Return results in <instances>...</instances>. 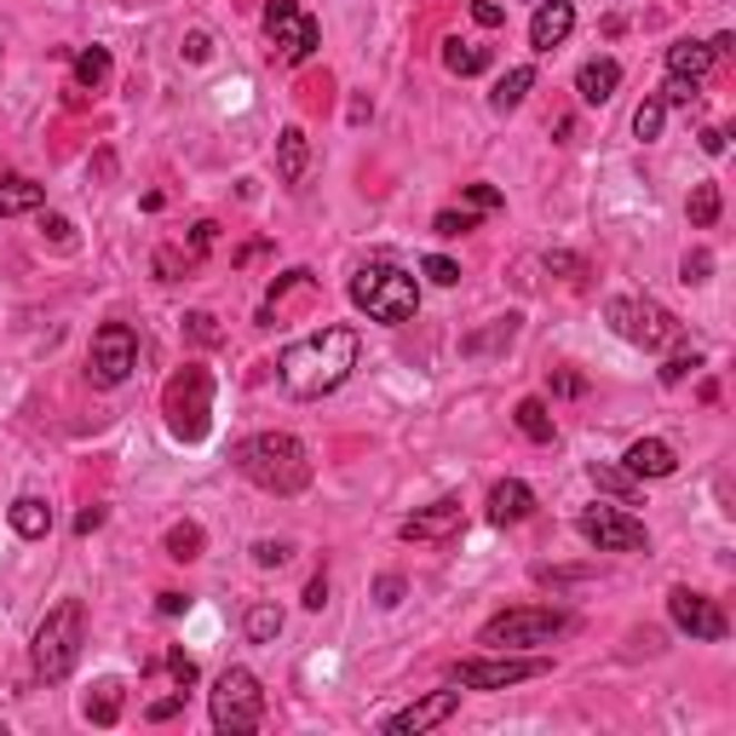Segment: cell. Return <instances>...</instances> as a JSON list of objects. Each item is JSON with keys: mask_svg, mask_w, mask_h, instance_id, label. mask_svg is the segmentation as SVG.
<instances>
[{"mask_svg": "<svg viewBox=\"0 0 736 736\" xmlns=\"http://www.w3.org/2000/svg\"><path fill=\"white\" fill-rule=\"evenodd\" d=\"M357 328L346 322H334V328H317L306 334V340H294L282 357H277V380L288 397H328V391H340L351 380V368H357Z\"/></svg>", "mask_w": 736, "mask_h": 736, "instance_id": "cell-1", "label": "cell"}, {"mask_svg": "<svg viewBox=\"0 0 736 736\" xmlns=\"http://www.w3.org/2000/svg\"><path fill=\"white\" fill-rule=\"evenodd\" d=\"M237 473L248 484H259L265 495H299L311 484V455L299 438H288V431H259V438L237 444Z\"/></svg>", "mask_w": 736, "mask_h": 736, "instance_id": "cell-2", "label": "cell"}, {"mask_svg": "<svg viewBox=\"0 0 736 736\" xmlns=\"http://www.w3.org/2000/svg\"><path fill=\"white\" fill-rule=\"evenodd\" d=\"M351 306L368 311L375 322H386V328L415 322V311H420V282L404 271V265L375 259V265H362V271L351 277Z\"/></svg>", "mask_w": 736, "mask_h": 736, "instance_id": "cell-3", "label": "cell"}, {"mask_svg": "<svg viewBox=\"0 0 736 736\" xmlns=\"http://www.w3.org/2000/svg\"><path fill=\"white\" fill-rule=\"evenodd\" d=\"M81 633H87V610L81 598H63V605L47 610V621L36 627V674L47 685L70 679L76 662H81Z\"/></svg>", "mask_w": 736, "mask_h": 736, "instance_id": "cell-4", "label": "cell"}, {"mask_svg": "<svg viewBox=\"0 0 736 736\" xmlns=\"http://www.w3.org/2000/svg\"><path fill=\"white\" fill-rule=\"evenodd\" d=\"M161 409H167V426H173V438H185V444H202L208 438V415H213V375L208 368H196V362H185L173 380H167V391H161Z\"/></svg>", "mask_w": 736, "mask_h": 736, "instance_id": "cell-5", "label": "cell"}, {"mask_svg": "<svg viewBox=\"0 0 736 736\" xmlns=\"http://www.w3.org/2000/svg\"><path fill=\"white\" fill-rule=\"evenodd\" d=\"M208 708H213V730L248 736V730L265 725V690H259V679L248 674V667H225L213 696H208Z\"/></svg>", "mask_w": 736, "mask_h": 736, "instance_id": "cell-6", "label": "cell"}, {"mask_svg": "<svg viewBox=\"0 0 736 736\" xmlns=\"http://www.w3.org/2000/svg\"><path fill=\"white\" fill-rule=\"evenodd\" d=\"M605 317H610V328L621 334V340L645 346V351H662V346H679V340H685L679 317H674V311H662L656 299H633V294H616L610 306H605Z\"/></svg>", "mask_w": 736, "mask_h": 736, "instance_id": "cell-7", "label": "cell"}, {"mask_svg": "<svg viewBox=\"0 0 736 736\" xmlns=\"http://www.w3.org/2000/svg\"><path fill=\"white\" fill-rule=\"evenodd\" d=\"M564 627H570V621H564L558 610L518 605V610L489 616V621H484V633H478V645H489V650H535V645H553Z\"/></svg>", "mask_w": 736, "mask_h": 736, "instance_id": "cell-8", "label": "cell"}, {"mask_svg": "<svg viewBox=\"0 0 736 736\" xmlns=\"http://www.w3.org/2000/svg\"><path fill=\"white\" fill-rule=\"evenodd\" d=\"M576 529H581V541L593 547V553H645L650 547V529L633 518V513H621V507H587L581 518H576Z\"/></svg>", "mask_w": 736, "mask_h": 736, "instance_id": "cell-9", "label": "cell"}, {"mask_svg": "<svg viewBox=\"0 0 736 736\" xmlns=\"http://www.w3.org/2000/svg\"><path fill=\"white\" fill-rule=\"evenodd\" d=\"M132 368H139V334H132L127 322H105L92 334L87 346V375L92 386H121Z\"/></svg>", "mask_w": 736, "mask_h": 736, "instance_id": "cell-10", "label": "cell"}, {"mask_svg": "<svg viewBox=\"0 0 736 736\" xmlns=\"http://www.w3.org/2000/svg\"><path fill=\"white\" fill-rule=\"evenodd\" d=\"M265 36H271V47L282 52V63H306L322 41V29L299 0H271V7H265Z\"/></svg>", "mask_w": 736, "mask_h": 736, "instance_id": "cell-11", "label": "cell"}, {"mask_svg": "<svg viewBox=\"0 0 736 736\" xmlns=\"http://www.w3.org/2000/svg\"><path fill=\"white\" fill-rule=\"evenodd\" d=\"M541 674H547L541 656H489V662H455L449 685L455 690H507V685L541 679Z\"/></svg>", "mask_w": 736, "mask_h": 736, "instance_id": "cell-12", "label": "cell"}, {"mask_svg": "<svg viewBox=\"0 0 736 736\" xmlns=\"http://www.w3.org/2000/svg\"><path fill=\"white\" fill-rule=\"evenodd\" d=\"M667 616H674L679 633H690V639H702V645H719L725 633H730L725 610L714 605L708 593H690V587H674V593H667Z\"/></svg>", "mask_w": 736, "mask_h": 736, "instance_id": "cell-13", "label": "cell"}, {"mask_svg": "<svg viewBox=\"0 0 736 736\" xmlns=\"http://www.w3.org/2000/svg\"><path fill=\"white\" fill-rule=\"evenodd\" d=\"M455 708H460V690H431V696L409 702L404 714H391V719H386V736H420V730H431V725H444Z\"/></svg>", "mask_w": 736, "mask_h": 736, "instance_id": "cell-14", "label": "cell"}, {"mask_svg": "<svg viewBox=\"0 0 736 736\" xmlns=\"http://www.w3.org/2000/svg\"><path fill=\"white\" fill-rule=\"evenodd\" d=\"M466 524V513H460V500L455 495H444V500H431L426 513H415V518H404V541H449V535Z\"/></svg>", "mask_w": 736, "mask_h": 736, "instance_id": "cell-15", "label": "cell"}, {"mask_svg": "<svg viewBox=\"0 0 736 736\" xmlns=\"http://www.w3.org/2000/svg\"><path fill=\"white\" fill-rule=\"evenodd\" d=\"M570 29H576V7H570V0H541V12L529 18V47L553 52V47L570 41Z\"/></svg>", "mask_w": 736, "mask_h": 736, "instance_id": "cell-16", "label": "cell"}, {"mask_svg": "<svg viewBox=\"0 0 736 736\" xmlns=\"http://www.w3.org/2000/svg\"><path fill=\"white\" fill-rule=\"evenodd\" d=\"M627 473L633 478H674L679 473V455H674V444L667 438H639V444H627Z\"/></svg>", "mask_w": 736, "mask_h": 736, "instance_id": "cell-17", "label": "cell"}, {"mask_svg": "<svg viewBox=\"0 0 736 736\" xmlns=\"http://www.w3.org/2000/svg\"><path fill=\"white\" fill-rule=\"evenodd\" d=\"M621 87V63L616 58H587L581 70H576V92H581V105H610Z\"/></svg>", "mask_w": 736, "mask_h": 736, "instance_id": "cell-18", "label": "cell"}, {"mask_svg": "<svg viewBox=\"0 0 736 736\" xmlns=\"http://www.w3.org/2000/svg\"><path fill=\"white\" fill-rule=\"evenodd\" d=\"M311 173V139H306V127H282V139H277V179L282 185H306Z\"/></svg>", "mask_w": 736, "mask_h": 736, "instance_id": "cell-19", "label": "cell"}, {"mask_svg": "<svg viewBox=\"0 0 736 736\" xmlns=\"http://www.w3.org/2000/svg\"><path fill=\"white\" fill-rule=\"evenodd\" d=\"M535 513V489L524 478H507L489 489V524H524Z\"/></svg>", "mask_w": 736, "mask_h": 736, "instance_id": "cell-20", "label": "cell"}, {"mask_svg": "<svg viewBox=\"0 0 736 736\" xmlns=\"http://www.w3.org/2000/svg\"><path fill=\"white\" fill-rule=\"evenodd\" d=\"M714 47L708 41H674V47H667V76H690V81H702V76H708L714 70Z\"/></svg>", "mask_w": 736, "mask_h": 736, "instance_id": "cell-21", "label": "cell"}, {"mask_svg": "<svg viewBox=\"0 0 736 736\" xmlns=\"http://www.w3.org/2000/svg\"><path fill=\"white\" fill-rule=\"evenodd\" d=\"M7 518H12V529L23 535V541H41V535L52 529V507H47V500H36V495H18L12 507H7Z\"/></svg>", "mask_w": 736, "mask_h": 736, "instance_id": "cell-22", "label": "cell"}, {"mask_svg": "<svg viewBox=\"0 0 736 736\" xmlns=\"http://www.w3.org/2000/svg\"><path fill=\"white\" fill-rule=\"evenodd\" d=\"M47 190L36 179H0V219H18V213H41Z\"/></svg>", "mask_w": 736, "mask_h": 736, "instance_id": "cell-23", "label": "cell"}, {"mask_svg": "<svg viewBox=\"0 0 736 736\" xmlns=\"http://www.w3.org/2000/svg\"><path fill=\"white\" fill-rule=\"evenodd\" d=\"M587 478H593L598 489H605V495H616V500H621V507H633V500H639V478H633V473H627V466H610V460H593V466H587Z\"/></svg>", "mask_w": 736, "mask_h": 736, "instance_id": "cell-24", "label": "cell"}, {"mask_svg": "<svg viewBox=\"0 0 736 736\" xmlns=\"http://www.w3.org/2000/svg\"><path fill=\"white\" fill-rule=\"evenodd\" d=\"M513 426L524 431L529 444H553V438H558V426H553V415H547L541 397H524V404L513 409Z\"/></svg>", "mask_w": 736, "mask_h": 736, "instance_id": "cell-25", "label": "cell"}, {"mask_svg": "<svg viewBox=\"0 0 736 736\" xmlns=\"http://www.w3.org/2000/svg\"><path fill=\"white\" fill-rule=\"evenodd\" d=\"M529 87H535V70H529V63H518V70H507V76H500V81H495V92H489V105H495L500 116H507V110H518V105H524V98H529Z\"/></svg>", "mask_w": 736, "mask_h": 736, "instance_id": "cell-26", "label": "cell"}, {"mask_svg": "<svg viewBox=\"0 0 736 736\" xmlns=\"http://www.w3.org/2000/svg\"><path fill=\"white\" fill-rule=\"evenodd\" d=\"M110 81V52L105 47H81L76 52V92H98Z\"/></svg>", "mask_w": 736, "mask_h": 736, "instance_id": "cell-27", "label": "cell"}, {"mask_svg": "<svg viewBox=\"0 0 736 736\" xmlns=\"http://www.w3.org/2000/svg\"><path fill=\"white\" fill-rule=\"evenodd\" d=\"M87 719H92V725H116V719H121V679H98V685H92Z\"/></svg>", "mask_w": 736, "mask_h": 736, "instance_id": "cell-28", "label": "cell"}, {"mask_svg": "<svg viewBox=\"0 0 736 736\" xmlns=\"http://www.w3.org/2000/svg\"><path fill=\"white\" fill-rule=\"evenodd\" d=\"M202 547H208V535H202V524H173L167 529V558H179V564H190V558H202Z\"/></svg>", "mask_w": 736, "mask_h": 736, "instance_id": "cell-29", "label": "cell"}, {"mask_svg": "<svg viewBox=\"0 0 736 736\" xmlns=\"http://www.w3.org/2000/svg\"><path fill=\"white\" fill-rule=\"evenodd\" d=\"M444 70H449V76H484V70H489V47L449 41V47H444Z\"/></svg>", "mask_w": 736, "mask_h": 736, "instance_id": "cell-30", "label": "cell"}, {"mask_svg": "<svg viewBox=\"0 0 736 736\" xmlns=\"http://www.w3.org/2000/svg\"><path fill=\"white\" fill-rule=\"evenodd\" d=\"M714 219H719V185H714V179H702V185L690 190V225H696V230H708Z\"/></svg>", "mask_w": 736, "mask_h": 736, "instance_id": "cell-31", "label": "cell"}, {"mask_svg": "<svg viewBox=\"0 0 736 736\" xmlns=\"http://www.w3.org/2000/svg\"><path fill=\"white\" fill-rule=\"evenodd\" d=\"M242 627H248V639H253V645H271L277 633H282V610H277V605H253Z\"/></svg>", "mask_w": 736, "mask_h": 736, "instance_id": "cell-32", "label": "cell"}, {"mask_svg": "<svg viewBox=\"0 0 736 736\" xmlns=\"http://www.w3.org/2000/svg\"><path fill=\"white\" fill-rule=\"evenodd\" d=\"M518 322H524V317H513V311H507V317H495V328H489V334H473V340H466V351H489V346H513V334H518Z\"/></svg>", "mask_w": 736, "mask_h": 736, "instance_id": "cell-33", "label": "cell"}, {"mask_svg": "<svg viewBox=\"0 0 736 736\" xmlns=\"http://www.w3.org/2000/svg\"><path fill=\"white\" fill-rule=\"evenodd\" d=\"M662 121H667V105H662V98H645L639 116H633V132L650 145V139H662Z\"/></svg>", "mask_w": 736, "mask_h": 736, "instance_id": "cell-34", "label": "cell"}, {"mask_svg": "<svg viewBox=\"0 0 736 736\" xmlns=\"http://www.w3.org/2000/svg\"><path fill=\"white\" fill-rule=\"evenodd\" d=\"M714 277V253L708 248H690L685 259H679V282H690V288H702V282H708Z\"/></svg>", "mask_w": 736, "mask_h": 736, "instance_id": "cell-35", "label": "cell"}, {"mask_svg": "<svg viewBox=\"0 0 736 736\" xmlns=\"http://www.w3.org/2000/svg\"><path fill=\"white\" fill-rule=\"evenodd\" d=\"M696 368H702V351H696V346H690V351H674V357L662 362V386H679L685 375H696Z\"/></svg>", "mask_w": 736, "mask_h": 736, "instance_id": "cell-36", "label": "cell"}, {"mask_svg": "<svg viewBox=\"0 0 736 736\" xmlns=\"http://www.w3.org/2000/svg\"><path fill=\"white\" fill-rule=\"evenodd\" d=\"M473 225H478V213H473V208H444L438 219H431V230H438V237H466Z\"/></svg>", "mask_w": 736, "mask_h": 736, "instance_id": "cell-37", "label": "cell"}, {"mask_svg": "<svg viewBox=\"0 0 736 736\" xmlns=\"http://www.w3.org/2000/svg\"><path fill=\"white\" fill-rule=\"evenodd\" d=\"M185 334H190L196 346H219V340H225L219 322H213V311H190V317H185Z\"/></svg>", "mask_w": 736, "mask_h": 736, "instance_id": "cell-38", "label": "cell"}, {"mask_svg": "<svg viewBox=\"0 0 736 736\" xmlns=\"http://www.w3.org/2000/svg\"><path fill=\"white\" fill-rule=\"evenodd\" d=\"M662 105H696L702 98V81H690V76H667V87L656 92Z\"/></svg>", "mask_w": 736, "mask_h": 736, "instance_id": "cell-39", "label": "cell"}, {"mask_svg": "<svg viewBox=\"0 0 736 736\" xmlns=\"http://www.w3.org/2000/svg\"><path fill=\"white\" fill-rule=\"evenodd\" d=\"M41 237H52V248L70 253V248H76V225L63 219V213H41Z\"/></svg>", "mask_w": 736, "mask_h": 736, "instance_id": "cell-40", "label": "cell"}, {"mask_svg": "<svg viewBox=\"0 0 736 736\" xmlns=\"http://www.w3.org/2000/svg\"><path fill=\"white\" fill-rule=\"evenodd\" d=\"M420 271H426L431 282H438V288H455V282H460V265H455V259H444V253H431V259L420 265Z\"/></svg>", "mask_w": 736, "mask_h": 736, "instance_id": "cell-41", "label": "cell"}, {"mask_svg": "<svg viewBox=\"0 0 736 736\" xmlns=\"http://www.w3.org/2000/svg\"><path fill=\"white\" fill-rule=\"evenodd\" d=\"M213 237H219V225H213V219H196V225H190V248H185V253H190V259H202V253L213 248Z\"/></svg>", "mask_w": 736, "mask_h": 736, "instance_id": "cell-42", "label": "cell"}, {"mask_svg": "<svg viewBox=\"0 0 736 736\" xmlns=\"http://www.w3.org/2000/svg\"><path fill=\"white\" fill-rule=\"evenodd\" d=\"M190 265H196V259H190V253H179V248H161V253H156V271H161V282H173L179 271H190Z\"/></svg>", "mask_w": 736, "mask_h": 736, "instance_id": "cell-43", "label": "cell"}, {"mask_svg": "<svg viewBox=\"0 0 736 736\" xmlns=\"http://www.w3.org/2000/svg\"><path fill=\"white\" fill-rule=\"evenodd\" d=\"M466 208H473V213H495L500 208V190L495 185H466Z\"/></svg>", "mask_w": 736, "mask_h": 736, "instance_id": "cell-44", "label": "cell"}, {"mask_svg": "<svg viewBox=\"0 0 736 736\" xmlns=\"http://www.w3.org/2000/svg\"><path fill=\"white\" fill-rule=\"evenodd\" d=\"M375 605H380V610H397V605H404V576H380V581H375Z\"/></svg>", "mask_w": 736, "mask_h": 736, "instance_id": "cell-45", "label": "cell"}, {"mask_svg": "<svg viewBox=\"0 0 736 736\" xmlns=\"http://www.w3.org/2000/svg\"><path fill=\"white\" fill-rule=\"evenodd\" d=\"M167 674H173L179 690H190V685H196V662H190L185 650H167Z\"/></svg>", "mask_w": 736, "mask_h": 736, "instance_id": "cell-46", "label": "cell"}, {"mask_svg": "<svg viewBox=\"0 0 736 736\" xmlns=\"http://www.w3.org/2000/svg\"><path fill=\"white\" fill-rule=\"evenodd\" d=\"M253 564H259V570H277V564H288V541H253Z\"/></svg>", "mask_w": 736, "mask_h": 736, "instance_id": "cell-47", "label": "cell"}, {"mask_svg": "<svg viewBox=\"0 0 736 736\" xmlns=\"http://www.w3.org/2000/svg\"><path fill=\"white\" fill-rule=\"evenodd\" d=\"M185 58H190V63H208V58H213L208 29H190V36H185Z\"/></svg>", "mask_w": 736, "mask_h": 736, "instance_id": "cell-48", "label": "cell"}, {"mask_svg": "<svg viewBox=\"0 0 736 736\" xmlns=\"http://www.w3.org/2000/svg\"><path fill=\"white\" fill-rule=\"evenodd\" d=\"M473 23L500 29V23H507V7H495V0H473Z\"/></svg>", "mask_w": 736, "mask_h": 736, "instance_id": "cell-49", "label": "cell"}, {"mask_svg": "<svg viewBox=\"0 0 736 736\" xmlns=\"http://www.w3.org/2000/svg\"><path fill=\"white\" fill-rule=\"evenodd\" d=\"M179 708H185V690H179V696H161V702H150V708H145V719H156V725H161V719H173Z\"/></svg>", "mask_w": 736, "mask_h": 736, "instance_id": "cell-50", "label": "cell"}, {"mask_svg": "<svg viewBox=\"0 0 736 736\" xmlns=\"http://www.w3.org/2000/svg\"><path fill=\"white\" fill-rule=\"evenodd\" d=\"M541 587H570V581H587V570H535Z\"/></svg>", "mask_w": 736, "mask_h": 736, "instance_id": "cell-51", "label": "cell"}, {"mask_svg": "<svg viewBox=\"0 0 736 736\" xmlns=\"http://www.w3.org/2000/svg\"><path fill=\"white\" fill-rule=\"evenodd\" d=\"M328 605V576H311V587H306V610H322Z\"/></svg>", "mask_w": 736, "mask_h": 736, "instance_id": "cell-52", "label": "cell"}, {"mask_svg": "<svg viewBox=\"0 0 736 736\" xmlns=\"http://www.w3.org/2000/svg\"><path fill=\"white\" fill-rule=\"evenodd\" d=\"M553 391H564V397H581V391H587V380H581V375H553Z\"/></svg>", "mask_w": 736, "mask_h": 736, "instance_id": "cell-53", "label": "cell"}, {"mask_svg": "<svg viewBox=\"0 0 736 736\" xmlns=\"http://www.w3.org/2000/svg\"><path fill=\"white\" fill-rule=\"evenodd\" d=\"M702 150H708V156H725V127H702Z\"/></svg>", "mask_w": 736, "mask_h": 736, "instance_id": "cell-54", "label": "cell"}, {"mask_svg": "<svg viewBox=\"0 0 736 736\" xmlns=\"http://www.w3.org/2000/svg\"><path fill=\"white\" fill-rule=\"evenodd\" d=\"M185 605H190L185 593H161V605H156V610H161V616H185Z\"/></svg>", "mask_w": 736, "mask_h": 736, "instance_id": "cell-55", "label": "cell"}, {"mask_svg": "<svg viewBox=\"0 0 736 736\" xmlns=\"http://www.w3.org/2000/svg\"><path fill=\"white\" fill-rule=\"evenodd\" d=\"M98 524H105V507H87V513L76 518V535H92Z\"/></svg>", "mask_w": 736, "mask_h": 736, "instance_id": "cell-56", "label": "cell"}, {"mask_svg": "<svg viewBox=\"0 0 736 736\" xmlns=\"http://www.w3.org/2000/svg\"><path fill=\"white\" fill-rule=\"evenodd\" d=\"M0 736H7V725H0Z\"/></svg>", "mask_w": 736, "mask_h": 736, "instance_id": "cell-57", "label": "cell"}]
</instances>
